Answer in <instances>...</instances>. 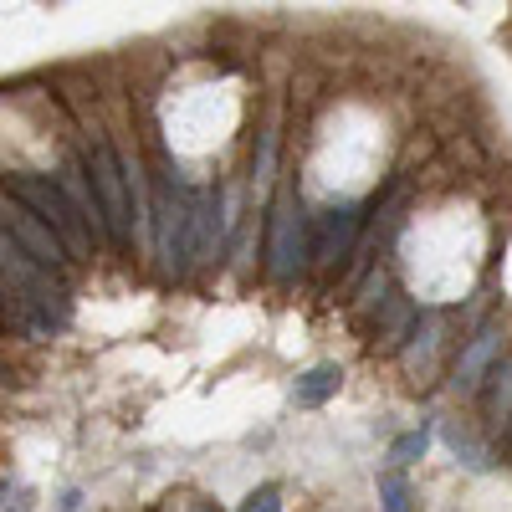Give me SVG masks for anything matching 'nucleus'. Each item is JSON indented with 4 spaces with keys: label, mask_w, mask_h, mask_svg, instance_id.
<instances>
[{
    "label": "nucleus",
    "mask_w": 512,
    "mask_h": 512,
    "mask_svg": "<svg viewBox=\"0 0 512 512\" xmlns=\"http://www.w3.org/2000/svg\"><path fill=\"white\" fill-rule=\"evenodd\" d=\"M62 195L77 205V216H82V226H88V236L93 241H108V226H103V210H98V195H93V180H88V169H82L77 159L62 169Z\"/></svg>",
    "instance_id": "nucleus-9"
},
{
    "label": "nucleus",
    "mask_w": 512,
    "mask_h": 512,
    "mask_svg": "<svg viewBox=\"0 0 512 512\" xmlns=\"http://www.w3.org/2000/svg\"><path fill=\"white\" fill-rule=\"evenodd\" d=\"M338 390H344V369H338V364H313L308 374H297L292 405H297V410H318V405H328Z\"/></svg>",
    "instance_id": "nucleus-10"
},
{
    "label": "nucleus",
    "mask_w": 512,
    "mask_h": 512,
    "mask_svg": "<svg viewBox=\"0 0 512 512\" xmlns=\"http://www.w3.org/2000/svg\"><path fill=\"white\" fill-rule=\"evenodd\" d=\"M154 246H159V262L169 277H180V256H185V216H190V205L175 195V169H164L159 185H154Z\"/></svg>",
    "instance_id": "nucleus-4"
},
{
    "label": "nucleus",
    "mask_w": 512,
    "mask_h": 512,
    "mask_svg": "<svg viewBox=\"0 0 512 512\" xmlns=\"http://www.w3.org/2000/svg\"><path fill=\"white\" fill-rule=\"evenodd\" d=\"M0 512H31V492L26 487H0Z\"/></svg>",
    "instance_id": "nucleus-16"
},
{
    "label": "nucleus",
    "mask_w": 512,
    "mask_h": 512,
    "mask_svg": "<svg viewBox=\"0 0 512 512\" xmlns=\"http://www.w3.org/2000/svg\"><path fill=\"white\" fill-rule=\"evenodd\" d=\"M308 256H313V236H308V221H303V210H297V195L292 185L277 190L272 200V246H267V277L277 287L297 282L308 267Z\"/></svg>",
    "instance_id": "nucleus-3"
},
{
    "label": "nucleus",
    "mask_w": 512,
    "mask_h": 512,
    "mask_svg": "<svg viewBox=\"0 0 512 512\" xmlns=\"http://www.w3.org/2000/svg\"><path fill=\"white\" fill-rule=\"evenodd\" d=\"M359 231H364V205H354V200L328 205L323 216L313 221V231H308L313 236V267H338L354 251Z\"/></svg>",
    "instance_id": "nucleus-5"
},
{
    "label": "nucleus",
    "mask_w": 512,
    "mask_h": 512,
    "mask_svg": "<svg viewBox=\"0 0 512 512\" xmlns=\"http://www.w3.org/2000/svg\"><path fill=\"white\" fill-rule=\"evenodd\" d=\"M482 415H487L492 431H507V425H512V359H497V364L487 369Z\"/></svg>",
    "instance_id": "nucleus-11"
},
{
    "label": "nucleus",
    "mask_w": 512,
    "mask_h": 512,
    "mask_svg": "<svg viewBox=\"0 0 512 512\" xmlns=\"http://www.w3.org/2000/svg\"><path fill=\"white\" fill-rule=\"evenodd\" d=\"M425 451H431V431L420 425V431H405V436L390 446V466H395V472H405V466H410V461H420Z\"/></svg>",
    "instance_id": "nucleus-14"
},
{
    "label": "nucleus",
    "mask_w": 512,
    "mask_h": 512,
    "mask_svg": "<svg viewBox=\"0 0 512 512\" xmlns=\"http://www.w3.org/2000/svg\"><path fill=\"white\" fill-rule=\"evenodd\" d=\"M0 231H6L26 256H31V262L36 267H62V262H72V256H67V246L47 231V226H41L36 216H31V210L21 205V200H0Z\"/></svg>",
    "instance_id": "nucleus-6"
},
{
    "label": "nucleus",
    "mask_w": 512,
    "mask_h": 512,
    "mask_svg": "<svg viewBox=\"0 0 512 512\" xmlns=\"http://www.w3.org/2000/svg\"><path fill=\"white\" fill-rule=\"evenodd\" d=\"M11 185V200H21L31 216L47 226L62 246H67V256H88L93 251V236H88V226H82V216H77V205L62 195V185L57 180H41V175H11L6 180Z\"/></svg>",
    "instance_id": "nucleus-2"
},
{
    "label": "nucleus",
    "mask_w": 512,
    "mask_h": 512,
    "mask_svg": "<svg viewBox=\"0 0 512 512\" xmlns=\"http://www.w3.org/2000/svg\"><path fill=\"white\" fill-rule=\"evenodd\" d=\"M287 502H282V487L277 482H262L256 492H246V502H241V512H282Z\"/></svg>",
    "instance_id": "nucleus-15"
},
{
    "label": "nucleus",
    "mask_w": 512,
    "mask_h": 512,
    "mask_svg": "<svg viewBox=\"0 0 512 512\" xmlns=\"http://www.w3.org/2000/svg\"><path fill=\"white\" fill-rule=\"evenodd\" d=\"M497 354H502V333H497V323H487L472 344L461 349V359H456V390H461V395H477L482 379H487V369L497 364Z\"/></svg>",
    "instance_id": "nucleus-8"
},
{
    "label": "nucleus",
    "mask_w": 512,
    "mask_h": 512,
    "mask_svg": "<svg viewBox=\"0 0 512 512\" xmlns=\"http://www.w3.org/2000/svg\"><path fill=\"white\" fill-rule=\"evenodd\" d=\"M216 210H221V195H200L185 216V256H180V277L190 267H200L205 256H216Z\"/></svg>",
    "instance_id": "nucleus-7"
},
{
    "label": "nucleus",
    "mask_w": 512,
    "mask_h": 512,
    "mask_svg": "<svg viewBox=\"0 0 512 512\" xmlns=\"http://www.w3.org/2000/svg\"><path fill=\"white\" fill-rule=\"evenodd\" d=\"M441 436H446V446H451V456L466 466V472H492L497 466V456H492V446L487 441H477L466 425H456V420H446L441 425Z\"/></svg>",
    "instance_id": "nucleus-12"
},
{
    "label": "nucleus",
    "mask_w": 512,
    "mask_h": 512,
    "mask_svg": "<svg viewBox=\"0 0 512 512\" xmlns=\"http://www.w3.org/2000/svg\"><path fill=\"white\" fill-rule=\"evenodd\" d=\"M415 502V492H410V482H405V472H379V512H415L410 507Z\"/></svg>",
    "instance_id": "nucleus-13"
},
{
    "label": "nucleus",
    "mask_w": 512,
    "mask_h": 512,
    "mask_svg": "<svg viewBox=\"0 0 512 512\" xmlns=\"http://www.w3.org/2000/svg\"><path fill=\"white\" fill-rule=\"evenodd\" d=\"M88 180H93V195H98V210H103V226H108V241L113 246H128L134 241V200H139V164H128L113 154V144H98L93 159H88Z\"/></svg>",
    "instance_id": "nucleus-1"
},
{
    "label": "nucleus",
    "mask_w": 512,
    "mask_h": 512,
    "mask_svg": "<svg viewBox=\"0 0 512 512\" xmlns=\"http://www.w3.org/2000/svg\"><path fill=\"white\" fill-rule=\"evenodd\" d=\"M190 512H216V507H190Z\"/></svg>",
    "instance_id": "nucleus-17"
}]
</instances>
